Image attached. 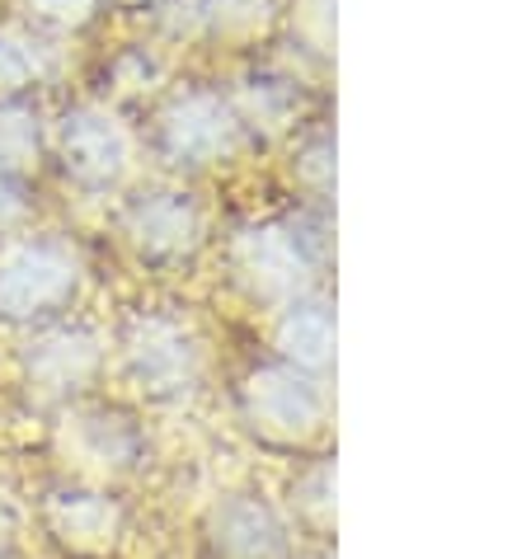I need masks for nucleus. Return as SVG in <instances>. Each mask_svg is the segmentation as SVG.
<instances>
[{"mask_svg":"<svg viewBox=\"0 0 531 559\" xmlns=\"http://www.w3.org/2000/svg\"><path fill=\"white\" fill-rule=\"evenodd\" d=\"M81 254L57 236H14L0 245V324L43 330L71 316L81 301Z\"/></svg>","mask_w":531,"mask_h":559,"instance_id":"f03ea898","label":"nucleus"},{"mask_svg":"<svg viewBox=\"0 0 531 559\" xmlns=\"http://www.w3.org/2000/svg\"><path fill=\"white\" fill-rule=\"evenodd\" d=\"M118 371L151 405H184L202 385V344L184 320L165 310H137L118 324L114 338Z\"/></svg>","mask_w":531,"mask_h":559,"instance_id":"7ed1b4c3","label":"nucleus"},{"mask_svg":"<svg viewBox=\"0 0 531 559\" xmlns=\"http://www.w3.org/2000/svg\"><path fill=\"white\" fill-rule=\"evenodd\" d=\"M20 10L48 34H81L99 20L104 0H20Z\"/></svg>","mask_w":531,"mask_h":559,"instance_id":"a211bd4d","label":"nucleus"},{"mask_svg":"<svg viewBox=\"0 0 531 559\" xmlns=\"http://www.w3.org/2000/svg\"><path fill=\"white\" fill-rule=\"evenodd\" d=\"M20 371L28 395L43 405H81V395L104 371V338L90 324H43L20 348Z\"/></svg>","mask_w":531,"mask_h":559,"instance_id":"0eeeda50","label":"nucleus"},{"mask_svg":"<svg viewBox=\"0 0 531 559\" xmlns=\"http://www.w3.org/2000/svg\"><path fill=\"white\" fill-rule=\"evenodd\" d=\"M240 146H245V122L236 118L231 99L216 95V90L202 85L179 90L155 118V155L169 169H184V175L236 160Z\"/></svg>","mask_w":531,"mask_h":559,"instance_id":"423d86ee","label":"nucleus"},{"mask_svg":"<svg viewBox=\"0 0 531 559\" xmlns=\"http://www.w3.org/2000/svg\"><path fill=\"white\" fill-rule=\"evenodd\" d=\"M155 81H161V61H155L151 52H122L114 61V85L118 90H128V95H137V90H151Z\"/></svg>","mask_w":531,"mask_h":559,"instance_id":"412c9836","label":"nucleus"},{"mask_svg":"<svg viewBox=\"0 0 531 559\" xmlns=\"http://www.w3.org/2000/svg\"><path fill=\"white\" fill-rule=\"evenodd\" d=\"M296 183L310 189L316 198H330V189H334V142L330 136H310L302 146V155H296Z\"/></svg>","mask_w":531,"mask_h":559,"instance_id":"6ab92c4d","label":"nucleus"},{"mask_svg":"<svg viewBox=\"0 0 531 559\" xmlns=\"http://www.w3.org/2000/svg\"><path fill=\"white\" fill-rule=\"evenodd\" d=\"M231 405H236V424L249 442L283 456L316 447L324 424H330V391H324V381L278 362V357L255 362L231 385Z\"/></svg>","mask_w":531,"mask_h":559,"instance_id":"f257e3e1","label":"nucleus"},{"mask_svg":"<svg viewBox=\"0 0 531 559\" xmlns=\"http://www.w3.org/2000/svg\"><path fill=\"white\" fill-rule=\"evenodd\" d=\"M122 245L151 263V269H175V263L193 259L202 250V207L179 189H151L128 198V207L118 216Z\"/></svg>","mask_w":531,"mask_h":559,"instance_id":"9d476101","label":"nucleus"},{"mask_svg":"<svg viewBox=\"0 0 531 559\" xmlns=\"http://www.w3.org/2000/svg\"><path fill=\"white\" fill-rule=\"evenodd\" d=\"M231 273L255 301L283 310L310 297V283L320 273V236L296 216L255 222L231 240Z\"/></svg>","mask_w":531,"mask_h":559,"instance_id":"20e7f679","label":"nucleus"},{"mask_svg":"<svg viewBox=\"0 0 531 559\" xmlns=\"http://www.w3.org/2000/svg\"><path fill=\"white\" fill-rule=\"evenodd\" d=\"M67 452L99 479H118L142 471L151 456V438L137 414L118 405H71L67 414Z\"/></svg>","mask_w":531,"mask_h":559,"instance_id":"9b49d317","label":"nucleus"},{"mask_svg":"<svg viewBox=\"0 0 531 559\" xmlns=\"http://www.w3.org/2000/svg\"><path fill=\"white\" fill-rule=\"evenodd\" d=\"M273 348H278V362L324 381V371L334 367V310L316 297L283 306L273 324Z\"/></svg>","mask_w":531,"mask_h":559,"instance_id":"f8f14e48","label":"nucleus"},{"mask_svg":"<svg viewBox=\"0 0 531 559\" xmlns=\"http://www.w3.org/2000/svg\"><path fill=\"white\" fill-rule=\"evenodd\" d=\"M302 85L292 81V75H278V71H255L245 75L236 99H231V108H236V118L245 122V132H263V136H278L287 132L296 118H302Z\"/></svg>","mask_w":531,"mask_h":559,"instance_id":"ddd939ff","label":"nucleus"},{"mask_svg":"<svg viewBox=\"0 0 531 559\" xmlns=\"http://www.w3.org/2000/svg\"><path fill=\"white\" fill-rule=\"evenodd\" d=\"M287 522L292 532H306L316 540L334 536V461L316 456L287 489Z\"/></svg>","mask_w":531,"mask_h":559,"instance_id":"2eb2a0df","label":"nucleus"},{"mask_svg":"<svg viewBox=\"0 0 531 559\" xmlns=\"http://www.w3.org/2000/svg\"><path fill=\"white\" fill-rule=\"evenodd\" d=\"M296 34L310 43V52H334V0H302L296 10Z\"/></svg>","mask_w":531,"mask_h":559,"instance_id":"aec40b11","label":"nucleus"},{"mask_svg":"<svg viewBox=\"0 0 531 559\" xmlns=\"http://www.w3.org/2000/svg\"><path fill=\"white\" fill-rule=\"evenodd\" d=\"M34 85H38V52L24 38L0 28V104L24 99Z\"/></svg>","mask_w":531,"mask_h":559,"instance_id":"f3484780","label":"nucleus"},{"mask_svg":"<svg viewBox=\"0 0 531 559\" xmlns=\"http://www.w3.org/2000/svg\"><path fill=\"white\" fill-rule=\"evenodd\" d=\"M273 0H193L189 28L208 43H222V48H240L273 24Z\"/></svg>","mask_w":531,"mask_h":559,"instance_id":"4468645a","label":"nucleus"},{"mask_svg":"<svg viewBox=\"0 0 531 559\" xmlns=\"http://www.w3.org/2000/svg\"><path fill=\"white\" fill-rule=\"evenodd\" d=\"M0 559H14V555H10V550H0Z\"/></svg>","mask_w":531,"mask_h":559,"instance_id":"b1692460","label":"nucleus"},{"mask_svg":"<svg viewBox=\"0 0 531 559\" xmlns=\"http://www.w3.org/2000/svg\"><path fill=\"white\" fill-rule=\"evenodd\" d=\"M118 5H151V0H118Z\"/></svg>","mask_w":531,"mask_h":559,"instance_id":"5701e85b","label":"nucleus"},{"mask_svg":"<svg viewBox=\"0 0 531 559\" xmlns=\"http://www.w3.org/2000/svg\"><path fill=\"white\" fill-rule=\"evenodd\" d=\"M198 559H296V532L278 503L236 489L202 512Z\"/></svg>","mask_w":531,"mask_h":559,"instance_id":"6e6552de","label":"nucleus"},{"mask_svg":"<svg viewBox=\"0 0 531 559\" xmlns=\"http://www.w3.org/2000/svg\"><path fill=\"white\" fill-rule=\"evenodd\" d=\"M128 526V503L95 479H61L38 493V532L61 559H114Z\"/></svg>","mask_w":531,"mask_h":559,"instance_id":"39448f33","label":"nucleus"},{"mask_svg":"<svg viewBox=\"0 0 531 559\" xmlns=\"http://www.w3.org/2000/svg\"><path fill=\"white\" fill-rule=\"evenodd\" d=\"M38 155H43L38 114H34V108H28L24 99L0 104V175L24 179L28 169L38 165Z\"/></svg>","mask_w":531,"mask_h":559,"instance_id":"dca6fc26","label":"nucleus"},{"mask_svg":"<svg viewBox=\"0 0 531 559\" xmlns=\"http://www.w3.org/2000/svg\"><path fill=\"white\" fill-rule=\"evenodd\" d=\"M57 160L85 193H108L132 169V132L104 104H75L57 122Z\"/></svg>","mask_w":531,"mask_h":559,"instance_id":"1a4fd4ad","label":"nucleus"},{"mask_svg":"<svg viewBox=\"0 0 531 559\" xmlns=\"http://www.w3.org/2000/svg\"><path fill=\"white\" fill-rule=\"evenodd\" d=\"M28 222V198H24V179L0 175V236L20 230Z\"/></svg>","mask_w":531,"mask_h":559,"instance_id":"4be33fe9","label":"nucleus"}]
</instances>
